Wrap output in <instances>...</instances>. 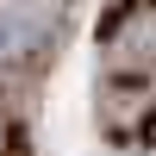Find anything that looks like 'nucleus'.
<instances>
[{
  "instance_id": "obj_1",
  "label": "nucleus",
  "mask_w": 156,
  "mask_h": 156,
  "mask_svg": "<svg viewBox=\"0 0 156 156\" xmlns=\"http://www.w3.org/2000/svg\"><path fill=\"white\" fill-rule=\"evenodd\" d=\"M37 37V12H0V56H25Z\"/></svg>"
}]
</instances>
